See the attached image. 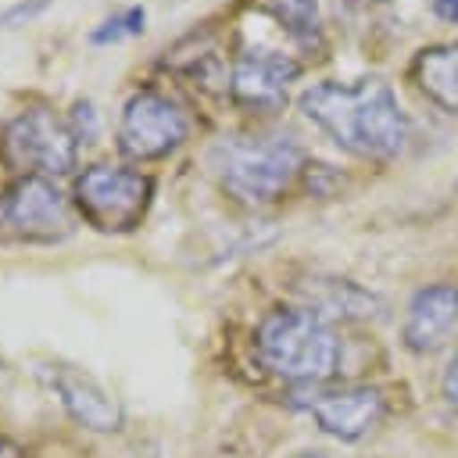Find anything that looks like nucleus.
Listing matches in <instances>:
<instances>
[{"label": "nucleus", "instance_id": "f257e3e1", "mask_svg": "<svg viewBox=\"0 0 458 458\" xmlns=\"http://www.w3.org/2000/svg\"><path fill=\"white\" fill-rule=\"evenodd\" d=\"M301 111L347 154L386 161L404 150L408 114L383 79L315 82L301 93Z\"/></svg>", "mask_w": 458, "mask_h": 458}, {"label": "nucleus", "instance_id": "f03ea898", "mask_svg": "<svg viewBox=\"0 0 458 458\" xmlns=\"http://www.w3.org/2000/svg\"><path fill=\"white\" fill-rule=\"evenodd\" d=\"M254 351L272 376L301 386L326 383L340 365V340L311 308H279L265 315L254 333Z\"/></svg>", "mask_w": 458, "mask_h": 458}, {"label": "nucleus", "instance_id": "7ed1b4c3", "mask_svg": "<svg viewBox=\"0 0 458 458\" xmlns=\"http://www.w3.org/2000/svg\"><path fill=\"white\" fill-rule=\"evenodd\" d=\"M304 165L293 136H229L211 147V168L225 193L243 204H268L290 190Z\"/></svg>", "mask_w": 458, "mask_h": 458}, {"label": "nucleus", "instance_id": "20e7f679", "mask_svg": "<svg viewBox=\"0 0 458 458\" xmlns=\"http://www.w3.org/2000/svg\"><path fill=\"white\" fill-rule=\"evenodd\" d=\"M72 200L97 233H132L154 200V179L125 165H89L75 175Z\"/></svg>", "mask_w": 458, "mask_h": 458}, {"label": "nucleus", "instance_id": "39448f33", "mask_svg": "<svg viewBox=\"0 0 458 458\" xmlns=\"http://www.w3.org/2000/svg\"><path fill=\"white\" fill-rule=\"evenodd\" d=\"M75 147V132L50 107H25L0 129V161L21 175H68Z\"/></svg>", "mask_w": 458, "mask_h": 458}, {"label": "nucleus", "instance_id": "423d86ee", "mask_svg": "<svg viewBox=\"0 0 458 458\" xmlns=\"http://www.w3.org/2000/svg\"><path fill=\"white\" fill-rule=\"evenodd\" d=\"M190 136V114L161 89H136L122 104L118 150L129 161H161Z\"/></svg>", "mask_w": 458, "mask_h": 458}, {"label": "nucleus", "instance_id": "0eeeda50", "mask_svg": "<svg viewBox=\"0 0 458 458\" xmlns=\"http://www.w3.org/2000/svg\"><path fill=\"white\" fill-rule=\"evenodd\" d=\"M0 222L29 243H57L72 233V204L47 175H21L0 197Z\"/></svg>", "mask_w": 458, "mask_h": 458}, {"label": "nucleus", "instance_id": "6e6552de", "mask_svg": "<svg viewBox=\"0 0 458 458\" xmlns=\"http://www.w3.org/2000/svg\"><path fill=\"white\" fill-rule=\"evenodd\" d=\"M297 75H301V64L290 54L272 50V47H258V50H247L233 64L229 97L247 111L268 114V111L286 104V89Z\"/></svg>", "mask_w": 458, "mask_h": 458}, {"label": "nucleus", "instance_id": "1a4fd4ad", "mask_svg": "<svg viewBox=\"0 0 458 458\" xmlns=\"http://www.w3.org/2000/svg\"><path fill=\"white\" fill-rule=\"evenodd\" d=\"M322 433L336 440H361L383 419V397L372 386H340V390H311L297 401Z\"/></svg>", "mask_w": 458, "mask_h": 458}, {"label": "nucleus", "instance_id": "9d476101", "mask_svg": "<svg viewBox=\"0 0 458 458\" xmlns=\"http://www.w3.org/2000/svg\"><path fill=\"white\" fill-rule=\"evenodd\" d=\"M458 322V286L454 283H433V286H422L411 304H408V315H404V347L415 351V354H426L433 351Z\"/></svg>", "mask_w": 458, "mask_h": 458}, {"label": "nucleus", "instance_id": "9b49d317", "mask_svg": "<svg viewBox=\"0 0 458 458\" xmlns=\"http://www.w3.org/2000/svg\"><path fill=\"white\" fill-rule=\"evenodd\" d=\"M54 390L61 394V404L68 408V415H72L75 422H82V426H89V429H100V433L122 426V408H118V401H114L97 379H89V376H82V372H75V369H57Z\"/></svg>", "mask_w": 458, "mask_h": 458}, {"label": "nucleus", "instance_id": "f8f14e48", "mask_svg": "<svg viewBox=\"0 0 458 458\" xmlns=\"http://www.w3.org/2000/svg\"><path fill=\"white\" fill-rule=\"evenodd\" d=\"M411 79L426 93V100L458 114V43L419 50V57L411 64Z\"/></svg>", "mask_w": 458, "mask_h": 458}, {"label": "nucleus", "instance_id": "ddd939ff", "mask_svg": "<svg viewBox=\"0 0 458 458\" xmlns=\"http://www.w3.org/2000/svg\"><path fill=\"white\" fill-rule=\"evenodd\" d=\"M268 7L301 47H318V0H272Z\"/></svg>", "mask_w": 458, "mask_h": 458}, {"label": "nucleus", "instance_id": "4468645a", "mask_svg": "<svg viewBox=\"0 0 458 458\" xmlns=\"http://www.w3.org/2000/svg\"><path fill=\"white\" fill-rule=\"evenodd\" d=\"M68 129L75 132L79 143H93V140H97L100 118H97L93 100H75V107H72V114H68Z\"/></svg>", "mask_w": 458, "mask_h": 458}, {"label": "nucleus", "instance_id": "2eb2a0df", "mask_svg": "<svg viewBox=\"0 0 458 458\" xmlns=\"http://www.w3.org/2000/svg\"><path fill=\"white\" fill-rule=\"evenodd\" d=\"M47 7H50V0H18V4H11L7 11H0V29H14V25H25V21L39 18Z\"/></svg>", "mask_w": 458, "mask_h": 458}, {"label": "nucleus", "instance_id": "dca6fc26", "mask_svg": "<svg viewBox=\"0 0 458 458\" xmlns=\"http://www.w3.org/2000/svg\"><path fill=\"white\" fill-rule=\"evenodd\" d=\"M125 36H129V21H125V11H122V14L104 18V21L89 32V43H93V47H107V43H118V39H125Z\"/></svg>", "mask_w": 458, "mask_h": 458}, {"label": "nucleus", "instance_id": "f3484780", "mask_svg": "<svg viewBox=\"0 0 458 458\" xmlns=\"http://www.w3.org/2000/svg\"><path fill=\"white\" fill-rule=\"evenodd\" d=\"M440 390H444V401L458 411V347H454V354H451V361H447V369H444Z\"/></svg>", "mask_w": 458, "mask_h": 458}, {"label": "nucleus", "instance_id": "a211bd4d", "mask_svg": "<svg viewBox=\"0 0 458 458\" xmlns=\"http://www.w3.org/2000/svg\"><path fill=\"white\" fill-rule=\"evenodd\" d=\"M429 7L444 18V21H451V25H458V0H429Z\"/></svg>", "mask_w": 458, "mask_h": 458}, {"label": "nucleus", "instance_id": "6ab92c4d", "mask_svg": "<svg viewBox=\"0 0 458 458\" xmlns=\"http://www.w3.org/2000/svg\"><path fill=\"white\" fill-rule=\"evenodd\" d=\"M0 458H25L18 447H11V444H0Z\"/></svg>", "mask_w": 458, "mask_h": 458}, {"label": "nucleus", "instance_id": "aec40b11", "mask_svg": "<svg viewBox=\"0 0 458 458\" xmlns=\"http://www.w3.org/2000/svg\"><path fill=\"white\" fill-rule=\"evenodd\" d=\"M293 458H326V454H318V451H301V454H293Z\"/></svg>", "mask_w": 458, "mask_h": 458}]
</instances>
